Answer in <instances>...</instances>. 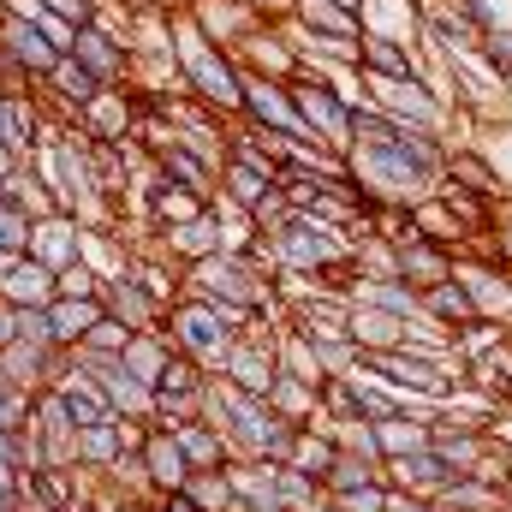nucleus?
<instances>
[{"label":"nucleus","mask_w":512,"mask_h":512,"mask_svg":"<svg viewBox=\"0 0 512 512\" xmlns=\"http://www.w3.org/2000/svg\"><path fill=\"white\" fill-rule=\"evenodd\" d=\"M173 48H179V90L209 108L215 120H239L245 114V66L203 36V24L191 12H173Z\"/></svg>","instance_id":"1"},{"label":"nucleus","mask_w":512,"mask_h":512,"mask_svg":"<svg viewBox=\"0 0 512 512\" xmlns=\"http://www.w3.org/2000/svg\"><path fill=\"white\" fill-rule=\"evenodd\" d=\"M346 167L376 191L387 203H423L429 191H435V173L405 149V143H393V131H376V137H352V149H346Z\"/></svg>","instance_id":"2"},{"label":"nucleus","mask_w":512,"mask_h":512,"mask_svg":"<svg viewBox=\"0 0 512 512\" xmlns=\"http://www.w3.org/2000/svg\"><path fill=\"white\" fill-rule=\"evenodd\" d=\"M286 90H292L298 120L310 126V137H316L322 149H334V155H346V149H352V96L340 90V78H334V72H322V66H310V60H298V72L286 78Z\"/></svg>","instance_id":"3"},{"label":"nucleus","mask_w":512,"mask_h":512,"mask_svg":"<svg viewBox=\"0 0 512 512\" xmlns=\"http://www.w3.org/2000/svg\"><path fill=\"white\" fill-rule=\"evenodd\" d=\"M352 72H358V78H429V66H423V48H417V42L376 36V30H358Z\"/></svg>","instance_id":"4"},{"label":"nucleus","mask_w":512,"mask_h":512,"mask_svg":"<svg viewBox=\"0 0 512 512\" xmlns=\"http://www.w3.org/2000/svg\"><path fill=\"white\" fill-rule=\"evenodd\" d=\"M221 376H227V387H239V393L268 399L274 382H280V346H274V340H256L251 328H245V334L233 340V352H227Z\"/></svg>","instance_id":"5"},{"label":"nucleus","mask_w":512,"mask_h":512,"mask_svg":"<svg viewBox=\"0 0 512 512\" xmlns=\"http://www.w3.org/2000/svg\"><path fill=\"white\" fill-rule=\"evenodd\" d=\"M48 120H54V114H48L42 90H0V137H6V149H12L18 161L36 155V143H42Z\"/></svg>","instance_id":"6"},{"label":"nucleus","mask_w":512,"mask_h":512,"mask_svg":"<svg viewBox=\"0 0 512 512\" xmlns=\"http://www.w3.org/2000/svg\"><path fill=\"white\" fill-rule=\"evenodd\" d=\"M453 280L471 292L477 316L483 322H512V268H495V262H471V256H453Z\"/></svg>","instance_id":"7"},{"label":"nucleus","mask_w":512,"mask_h":512,"mask_svg":"<svg viewBox=\"0 0 512 512\" xmlns=\"http://www.w3.org/2000/svg\"><path fill=\"white\" fill-rule=\"evenodd\" d=\"M102 310L108 316H120L131 334H149V328H161V298L149 292V280L137 274V268H126V274H114V280H102Z\"/></svg>","instance_id":"8"},{"label":"nucleus","mask_w":512,"mask_h":512,"mask_svg":"<svg viewBox=\"0 0 512 512\" xmlns=\"http://www.w3.org/2000/svg\"><path fill=\"white\" fill-rule=\"evenodd\" d=\"M0 42H6V54H12V66L18 72H30L36 84L54 72V60H60V48L48 42V30L36 24V18H24V12H6L0 6Z\"/></svg>","instance_id":"9"},{"label":"nucleus","mask_w":512,"mask_h":512,"mask_svg":"<svg viewBox=\"0 0 512 512\" xmlns=\"http://www.w3.org/2000/svg\"><path fill=\"white\" fill-rule=\"evenodd\" d=\"M161 251L173 256V262H203V256L227 251V221H221L215 197H209V209H203V215H191V221H173V227H161Z\"/></svg>","instance_id":"10"},{"label":"nucleus","mask_w":512,"mask_h":512,"mask_svg":"<svg viewBox=\"0 0 512 512\" xmlns=\"http://www.w3.org/2000/svg\"><path fill=\"white\" fill-rule=\"evenodd\" d=\"M143 149H149V161H155V173H161V179H173V185H185V191L215 197V179H221V173H215V167H209L185 137H173V131H167V137H155V143H143Z\"/></svg>","instance_id":"11"},{"label":"nucleus","mask_w":512,"mask_h":512,"mask_svg":"<svg viewBox=\"0 0 512 512\" xmlns=\"http://www.w3.org/2000/svg\"><path fill=\"white\" fill-rule=\"evenodd\" d=\"M30 256L42 262V268H72V262H84V227L66 215V209H54V215H42L36 227H30Z\"/></svg>","instance_id":"12"},{"label":"nucleus","mask_w":512,"mask_h":512,"mask_svg":"<svg viewBox=\"0 0 512 512\" xmlns=\"http://www.w3.org/2000/svg\"><path fill=\"white\" fill-rule=\"evenodd\" d=\"M78 126L90 131V137H102V143H137V96H131V84L102 90V96L78 114Z\"/></svg>","instance_id":"13"},{"label":"nucleus","mask_w":512,"mask_h":512,"mask_svg":"<svg viewBox=\"0 0 512 512\" xmlns=\"http://www.w3.org/2000/svg\"><path fill=\"white\" fill-rule=\"evenodd\" d=\"M96 96H102V84H96V78L84 72V60H72V54H60V60H54V72L42 78V102H54L72 126H78V114H84Z\"/></svg>","instance_id":"14"},{"label":"nucleus","mask_w":512,"mask_h":512,"mask_svg":"<svg viewBox=\"0 0 512 512\" xmlns=\"http://www.w3.org/2000/svg\"><path fill=\"white\" fill-rule=\"evenodd\" d=\"M453 256L459 251H447L435 239H399L393 245V268H399L405 286H429V280H447L453 274Z\"/></svg>","instance_id":"15"},{"label":"nucleus","mask_w":512,"mask_h":512,"mask_svg":"<svg viewBox=\"0 0 512 512\" xmlns=\"http://www.w3.org/2000/svg\"><path fill=\"white\" fill-rule=\"evenodd\" d=\"M96 316H102V298H72V292H54V298H48V340H54L60 352H72V346L96 328Z\"/></svg>","instance_id":"16"},{"label":"nucleus","mask_w":512,"mask_h":512,"mask_svg":"<svg viewBox=\"0 0 512 512\" xmlns=\"http://www.w3.org/2000/svg\"><path fill=\"white\" fill-rule=\"evenodd\" d=\"M441 179L477 191V197H501V179H495V161L477 149V143H447V161H441Z\"/></svg>","instance_id":"17"},{"label":"nucleus","mask_w":512,"mask_h":512,"mask_svg":"<svg viewBox=\"0 0 512 512\" xmlns=\"http://www.w3.org/2000/svg\"><path fill=\"white\" fill-rule=\"evenodd\" d=\"M358 24L376 30V36L417 42V30H423V0H358Z\"/></svg>","instance_id":"18"},{"label":"nucleus","mask_w":512,"mask_h":512,"mask_svg":"<svg viewBox=\"0 0 512 512\" xmlns=\"http://www.w3.org/2000/svg\"><path fill=\"white\" fill-rule=\"evenodd\" d=\"M54 292H60V274H54V268H42L30 251L0 274V298H6V304H48Z\"/></svg>","instance_id":"19"},{"label":"nucleus","mask_w":512,"mask_h":512,"mask_svg":"<svg viewBox=\"0 0 512 512\" xmlns=\"http://www.w3.org/2000/svg\"><path fill=\"white\" fill-rule=\"evenodd\" d=\"M143 459H149V477H155L167 495L191 483V459H185L179 435H149V441H143Z\"/></svg>","instance_id":"20"},{"label":"nucleus","mask_w":512,"mask_h":512,"mask_svg":"<svg viewBox=\"0 0 512 512\" xmlns=\"http://www.w3.org/2000/svg\"><path fill=\"white\" fill-rule=\"evenodd\" d=\"M179 447H185V459H191V471H227V441L203 423V417H185L179 429Z\"/></svg>","instance_id":"21"},{"label":"nucleus","mask_w":512,"mask_h":512,"mask_svg":"<svg viewBox=\"0 0 512 512\" xmlns=\"http://www.w3.org/2000/svg\"><path fill=\"white\" fill-rule=\"evenodd\" d=\"M334 459H340V447H334V441H322V435H304V429H298V441H292V471H298V477H328V471H334Z\"/></svg>","instance_id":"22"},{"label":"nucleus","mask_w":512,"mask_h":512,"mask_svg":"<svg viewBox=\"0 0 512 512\" xmlns=\"http://www.w3.org/2000/svg\"><path fill=\"white\" fill-rule=\"evenodd\" d=\"M126 340H131V328L120 322V316H108V310H102V316H96V328H90V334H84V340H78L72 352H96V358H120V352H126Z\"/></svg>","instance_id":"23"},{"label":"nucleus","mask_w":512,"mask_h":512,"mask_svg":"<svg viewBox=\"0 0 512 512\" xmlns=\"http://www.w3.org/2000/svg\"><path fill=\"white\" fill-rule=\"evenodd\" d=\"M30 227H36V215H30V209H18V203H0V251L24 256V251H30Z\"/></svg>","instance_id":"24"},{"label":"nucleus","mask_w":512,"mask_h":512,"mask_svg":"<svg viewBox=\"0 0 512 512\" xmlns=\"http://www.w3.org/2000/svg\"><path fill=\"white\" fill-rule=\"evenodd\" d=\"M489 161H495V179H501V191H512V120H501V126H489V137L477 143Z\"/></svg>","instance_id":"25"},{"label":"nucleus","mask_w":512,"mask_h":512,"mask_svg":"<svg viewBox=\"0 0 512 512\" xmlns=\"http://www.w3.org/2000/svg\"><path fill=\"white\" fill-rule=\"evenodd\" d=\"M161 512H197V501H191V495H185V489H173V495H167V501H161Z\"/></svg>","instance_id":"26"},{"label":"nucleus","mask_w":512,"mask_h":512,"mask_svg":"<svg viewBox=\"0 0 512 512\" xmlns=\"http://www.w3.org/2000/svg\"><path fill=\"white\" fill-rule=\"evenodd\" d=\"M149 6H161V12H185L191 0H149Z\"/></svg>","instance_id":"27"}]
</instances>
